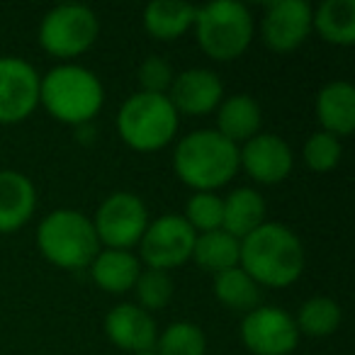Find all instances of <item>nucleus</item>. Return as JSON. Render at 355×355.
<instances>
[{
    "label": "nucleus",
    "instance_id": "10",
    "mask_svg": "<svg viewBox=\"0 0 355 355\" xmlns=\"http://www.w3.org/2000/svg\"><path fill=\"white\" fill-rule=\"evenodd\" d=\"M241 338L256 355H290L297 348V321L280 306H256L243 316Z\"/></svg>",
    "mask_w": 355,
    "mask_h": 355
},
{
    "label": "nucleus",
    "instance_id": "24",
    "mask_svg": "<svg viewBox=\"0 0 355 355\" xmlns=\"http://www.w3.org/2000/svg\"><path fill=\"white\" fill-rule=\"evenodd\" d=\"M319 35L331 44L350 46L355 42V0H326L314 15Z\"/></svg>",
    "mask_w": 355,
    "mask_h": 355
},
{
    "label": "nucleus",
    "instance_id": "16",
    "mask_svg": "<svg viewBox=\"0 0 355 355\" xmlns=\"http://www.w3.org/2000/svg\"><path fill=\"white\" fill-rule=\"evenodd\" d=\"M37 193L27 175L0 171V234L17 232L35 214Z\"/></svg>",
    "mask_w": 355,
    "mask_h": 355
},
{
    "label": "nucleus",
    "instance_id": "29",
    "mask_svg": "<svg viewBox=\"0 0 355 355\" xmlns=\"http://www.w3.org/2000/svg\"><path fill=\"white\" fill-rule=\"evenodd\" d=\"M340 153H343V148H340L338 137H334L329 132L311 134L304 144V161L316 173H326L338 166Z\"/></svg>",
    "mask_w": 355,
    "mask_h": 355
},
{
    "label": "nucleus",
    "instance_id": "27",
    "mask_svg": "<svg viewBox=\"0 0 355 355\" xmlns=\"http://www.w3.org/2000/svg\"><path fill=\"white\" fill-rule=\"evenodd\" d=\"M134 292H137L139 306L146 309H163L173 297V280L166 270H156V268H146L139 272L137 282H134Z\"/></svg>",
    "mask_w": 355,
    "mask_h": 355
},
{
    "label": "nucleus",
    "instance_id": "9",
    "mask_svg": "<svg viewBox=\"0 0 355 355\" xmlns=\"http://www.w3.org/2000/svg\"><path fill=\"white\" fill-rule=\"evenodd\" d=\"M195 229L180 214H163L146 227L141 236V258L148 268L171 270L193 256Z\"/></svg>",
    "mask_w": 355,
    "mask_h": 355
},
{
    "label": "nucleus",
    "instance_id": "12",
    "mask_svg": "<svg viewBox=\"0 0 355 355\" xmlns=\"http://www.w3.org/2000/svg\"><path fill=\"white\" fill-rule=\"evenodd\" d=\"M314 10L306 0H277L263 15V40L272 51H292L309 37Z\"/></svg>",
    "mask_w": 355,
    "mask_h": 355
},
{
    "label": "nucleus",
    "instance_id": "15",
    "mask_svg": "<svg viewBox=\"0 0 355 355\" xmlns=\"http://www.w3.org/2000/svg\"><path fill=\"white\" fill-rule=\"evenodd\" d=\"M171 95L175 112L185 114H207L219 107V100L224 95V85L219 76L209 69H188L180 76H173Z\"/></svg>",
    "mask_w": 355,
    "mask_h": 355
},
{
    "label": "nucleus",
    "instance_id": "30",
    "mask_svg": "<svg viewBox=\"0 0 355 355\" xmlns=\"http://www.w3.org/2000/svg\"><path fill=\"white\" fill-rule=\"evenodd\" d=\"M137 80L141 85V93L166 95V90L173 83V69L163 56H148L139 66Z\"/></svg>",
    "mask_w": 355,
    "mask_h": 355
},
{
    "label": "nucleus",
    "instance_id": "23",
    "mask_svg": "<svg viewBox=\"0 0 355 355\" xmlns=\"http://www.w3.org/2000/svg\"><path fill=\"white\" fill-rule=\"evenodd\" d=\"M214 295L224 306H229L232 311H243V314L261 306L263 300L261 285L239 266L214 275Z\"/></svg>",
    "mask_w": 355,
    "mask_h": 355
},
{
    "label": "nucleus",
    "instance_id": "8",
    "mask_svg": "<svg viewBox=\"0 0 355 355\" xmlns=\"http://www.w3.org/2000/svg\"><path fill=\"white\" fill-rule=\"evenodd\" d=\"M146 227V205L134 193H112L98 207L93 219L98 241L107 243V248H122V251L141 241Z\"/></svg>",
    "mask_w": 355,
    "mask_h": 355
},
{
    "label": "nucleus",
    "instance_id": "17",
    "mask_svg": "<svg viewBox=\"0 0 355 355\" xmlns=\"http://www.w3.org/2000/svg\"><path fill=\"white\" fill-rule=\"evenodd\" d=\"M316 112L324 132L345 137L355 127V88L345 80H334L321 88L316 98Z\"/></svg>",
    "mask_w": 355,
    "mask_h": 355
},
{
    "label": "nucleus",
    "instance_id": "31",
    "mask_svg": "<svg viewBox=\"0 0 355 355\" xmlns=\"http://www.w3.org/2000/svg\"><path fill=\"white\" fill-rule=\"evenodd\" d=\"M137 355H156V353H137Z\"/></svg>",
    "mask_w": 355,
    "mask_h": 355
},
{
    "label": "nucleus",
    "instance_id": "25",
    "mask_svg": "<svg viewBox=\"0 0 355 355\" xmlns=\"http://www.w3.org/2000/svg\"><path fill=\"white\" fill-rule=\"evenodd\" d=\"M340 316H343V311H340L336 300H331V297H311V300H306L302 304L295 321L302 334L311 336V338H321V336H329L338 329Z\"/></svg>",
    "mask_w": 355,
    "mask_h": 355
},
{
    "label": "nucleus",
    "instance_id": "22",
    "mask_svg": "<svg viewBox=\"0 0 355 355\" xmlns=\"http://www.w3.org/2000/svg\"><path fill=\"white\" fill-rule=\"evenodd\" d=\"M195 10L190 3H178V0H153L144 10V25L148 35L156 40H175L195 22Z\"/></svg>",
    "mask_w": 355,
    "mask_h": 355
},
{
    "label": "nucleus",
    "instance_id": "20",
    "mask_svg": "<svg viewBox=\"0 0 355 355\" xmlns=\"http://www.w3.org/2000/svg\"><path fill=\"white\" fill-rule=\"evenodd\" d=\"M263 219H266V202L256 190L239 188L224 200L222 229L239 241L246 239L251 232H256L263 224Z\"/></svg>",
    "mask_w": 355,
    "mask_h": 355
},
{
    "label": "nucleus",
    "instance_id": "11",
    "mask_svg": "<svg viewBox=\"0 0 355 355\" xmlns=\"http://www.w3.org/2000/svg\"><path fill=\"white\" fill-rule=\"evenodd\" d=\"M40 73L17 56H0V124L22 122L40 105Z\"/></svg>",
    "mask_w": 355,
    "mask_h": 355
},
{
    "label": "nucleus",
    "instance_id": "1",
    "mask_svg": "<svg viewBox=\"0 0 355 355\" xmlns=\"http://www.w3.org/2000/svg\"><path fill=\"white\" fill-rule=\"evenodd\" d=\"M239 268L258 285L287 287L304 270V246L290 227L263 222L256 232L241 239Z\"/></svg>",
    "mask_w": 355,
    "mask_h": 355
},
{
    "label": "nucleus",
    "instance_id": "19",
    "mask_svg": "<svg viewBox=\"0 0 355 355\" xmlns=\"http://www.w3.org/2000/svg\"><path fill=\"white\" fill-rule=\"evenodd\" d=\"M258 127H261V107L251 95H232L219 105L217 132L232 144L239 146V141H248L258 134Z\"/></svg>",
    "mask_w": 355,
    "mask_h": 355
},
{
    "label": "nucleus",
    "instance_id": "4",
    "mask_svg": "<svg viewBox=\"0 0 355 355\" xmlns=\"http://www.w3.org/2000/svg\"><path fill=\"white\" fill-rule=\"evenodd\" d=\"M37 246L46 261L69 270L90 266L100 253L93 222L76 209H54L46 214L37 227Z\"/></svg>",
    "mask_w": 355,
    "mask_h": 355
},
{
    "label": "nucleus",
    "instance_id": "26",
    "mask_svg": "<svg viewBox=\"0 0 355 355\" xmlns=\"http://www.w3.org/2000/svg\"><path fill=\"white\" fill-rule=\"evenodd\" d=\"M156 355H205L207 338L202 329L190 321H175L163 334H158Z\"/></svg>",
    "mask_w": 355,
    "mask_h": 355
},
{
    "label": "nucleus",
    "instance_id": "21",
    "mask_svg": "<svg viewBox=\"0 0 355 355\" xmlns=\"http://www.w3.org/2000/svg\"><path fill=\"white\" fill-rule=\"evenodd\" d=\"M239 256H241V241L227 234L224 229H214V232H205L195 239L190 258H195V263L202 270L219 275V272L236 268Z\"/></svg>",
    "mask_w": 355,
    "mask_h": 355
},
{
    "label": "nucleus",
    "instance_id": "6",
    "mask_svg": "<svg viewBox=\"0 0 355 355\" xmlns=\"http://www.w3.org/2000/svg\"><path fill=\"white\" fill-rule=\"evenodd\" d=\"M117 132L137 151H156L178 132V112L168 95L134 93L119 107Z\"/></svg>",
    "mask_w": 355,
    "mask_h": 355
},
{
    "label": "nucleus",
    "instance_id": "13",
    "mask_svg": "<svg viewBox=\"0 0 355 355\" xmlns=\"http://www.w3.org/2000/svg\"><path fill=\"white\" fill-rule=\"evenodd\" d=\"M239 163L258 183H280L292 171V148L275 134H256L239 151Z\"/></svg>",
    "mask_w": 355,
    "mask_h": 355
},
{
    "label": "nucleus",
    "instance_id": "14",
    "mask_svg": "<svg viewBox=\"0 0 355 355\" xmlns=\"http://www.w3.org/2000/svg\"><path fill=\"white\" fill-rule=\"evenodd\" d=\"M105 331L117 348L137 353H153L158 340V326L148 311L139 304H117L105 316Z\"/></svg>",
    "mask_w": 355,
    "mask_h": 355
},
{
    "label": "nucleus",
    "instance_id": "5",
    "mask_svg": "<svg viewBox=\"0 0 355 355\" xmlns=\"http://www.w3.org/2000/svg\"><path fill=\"white\" fill-rule=\"evenodd\" d=\"M198 42L217 61H232L246 51L253 40V17L243 3L214 0L195 10Z\"/></svg>",
    "mask_w": 355,
    "mask_h": 355
},
{
    "label": "nucleus",
    "instance_id": "2",
    "mask_svg": "<svg viewBox=\"0 0 355 355\" xmlns=\"http://www.w3.org/2000/svg\"><path fill=\"white\" fill-rule=\"evenodd\" d=\"M239 146L217 129H198L180 139L173 153V168L185 185L198 193L222 188L239 171Z\"/></svg>",
    "mask_w": 355,
    "mask_h": 355
},
{
    "label": "nucleus",
    "instance_id": "18",
    "mask_svg": "<svg viewBox=\"0 0 355 355\" xmlns=\"http://www.w3.org/2000/svg\"><path fill=\"white\" fill-rule=\"evenodd\" d=\"M139 272H141L139 258L122 248H105L90 263V275H93L95 285L112 295L134 290Z\"/></svg>",
    "mask_w": 355,
    "mask_h": 355
},
{
    "label": "nucleus",
    "instance_id": "28",
    "mask_svg": "<svg viewBox=\"0 0 355 355\" xmlns=\"http://www.w3.org/2000/svg\"><path fill=\"white\" fill-rule=\"evenodd\" d=\"M222 217H224V200L214 193H198L188 200L185 207V222L198 232H214L222 229Z\"/></svg>",
    "mask_w": 355,
    "mask_h": 355
},
{
    "label": "nucleus",
    "instance_id": "7",
    "mask_svg": "<svg viewBox=\"0 0 355 355\" xmlns=\"http://www.w3.org/2000/svg\"><path fill=\"white\" fill-rule=\"evenodd\" d=\"M98 17L88 6L64 3L51 8L40 25V44L49 54L71 59L93 46L98 40Z\"/></svg>",
    "mask_w": 355,
    "mask_h": 355
},
{
    "label": "nucleus",
    "instance_id": "3",
    "mask_svg": "<svg viewBox=\"0 0 355 355\" xmlns=\"http://www.w3.org/2000/svg\"><path fill=\"white\" fill-rule=\"evenodd\" d=\"M105 90L93 71L76 64L51 69L40 83V103L66 124H88L103 107Z\"/></svg>",
    "mask_w": 355,
    "mask_h": 355
}]
</instances>
